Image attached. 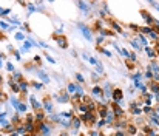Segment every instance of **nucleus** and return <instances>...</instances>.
Returning <instances> with one entry per match:
<instances>
[{"label": "nucleus", "mask_w": 159, "mask_h": 136, "mask_svg": "<svg viewBox=\"0 0 159 136\" xmlns=\"http://www.w3.org/2000/svg\"><path fill=\"white\" fill-rule=\"evenodd\" d=\"M113 97H114V101H120V97H122V91L120 90H114Z\"/></svg>", "instance_id": "f257e3e1"}, {"label": "nucleus", "mask_w": 159, "mask_h": 136, "mask_svg": "<svg viewBox=\"0 0 159 136\" xmlns=\"http://www.w3.org/2000/svg\"><path fill=\"white\" fill-rule=\"evenodd\" d=\"M82 31H84V34H85V37H87L88 40H91V34H90V31H88V30H85V28H82Z\"/></svg>", "instance_id": "f03ea898"}, {"label": "nucleus", "mask_w": 159, "mask_h": 136, "mask_svg": "<svg viewBox=\"0 0 159 136\" xmlns=\"http://www.w3.org/2000/svg\"><path fill=\"white\" fill-rule=\"evenodd\" d=\"M37 74H39V76H40V77H42L43 81H47V82H48V76H45V74H43V71H39Z\"/></svg>", "instance_id": "7ed1b4c3"}, {"label": "nucleus", "mask_w": 159, "mask_h": 136, "mask_svg": "<svg viewBox=\"0 0 159 136\" xmlns=\"http://www.w3.org/2000/svg\"><path fill=\"white\" fill-rule=\"evenodd\" d=\"M79 6H80L82 9H85V11H87V5H85L84 2H79Z\"/></svg>", "instance_id": "20e7f679"}, {"label": "nucleus", "mask_w": 159, "mask_h": 136, "mask_svg": "<svg viewBox=\"0 0 159 136\" xmlns=\"http://www.w3.org/2000/svg\"><path fill=\"white\" fill-rule=\"evenodd\" d=\"M59 44H60V45L63 46V48H65V46H66V42H65V40H63V39H60V40H59Z\"/></svg>", "instance_id": "39448f33"}, {"label": "nucleus", "mask_w": 159, "mask_h": 136, "mask_svg": "<svg viewBox=\"0 0 159 136\" xmlns=\"http://www.w3.org/2000/svg\"><path fill=\"white\" fill-rule=\"evenodd\" d=\"M33 107H34V108H39V107H40V105H39V104H37V102H36V101H34V99H33Z\"/></svg>", "instance_id": "423d86ee"}, {"label": "nucleus", "mask_w": 159, "mask_h": 136, "mask_svg": "<svg viewBox=\"0 0 159 136\" xmlns=\"http://www.w3.org/2000/svg\"><path fill=\"white\" fill-rule=\"evenodd\" d=\"M19 110H20V111H25L26 107H25V105H19Z\"/></svg>", "instance_id": "0eeeda50"}, {"label": "nucleus", "mask_w": 159, "mask_h": 136, "mask_svg": "<svg viewBox=\"0 0 159 136\" xmlns=\"http://www.w3.org/2000/svg\"><path fill=\"white\" fill-rule=\"evenodd\" d=\"M16 37H17V39H19V40H22V39H23V34H20V33H19V34H17V36H16Z\"/></svg>", "instance_id": "6e6552de"}, {"label": "nucleus", "mask_w": 159, "mask_h": 136, "mask_svg": "<svg viewBox=\"0 0 159 136\" xmlns=\"http://www.w3.org/2000/svg\"><path fill=\"white\" fill-rule=\"evenodd\" d=\"M119 53H122V54H124V56H128V53H127V51H125V49H119Z\"/></svg>", "instance_id": "1a4fd4ad"}, {"label": "nucleus", "mask_w": 159, "mask_h": 136, "mask_svg": "<svg viewBox=\"0 0 159 136\" xmlns=\"http://www.w3.org/2000/svg\"><path fill=\"white\" fill-rule=\"evenodd\" d=\"M45 107L48 108V111H51V104H48V102H47V104H45Z\"/></svg>", "instance_id": "9d476101"}, {"label": "nucleus", "mask_w": 159, "mask_h": 136, "mask_svg": "<svg viewBox=\"0 0 159 136\" xmlns=\"http://www.w3.org/2000/svg\"><path fill=\"white\" fill-rule=\"evenodd\" d=\"M68 90H70V91H74V90H76V87H74V85H70V87H68Z\"/></svg>", "instance_id": "9b49d317"}, {"label": "nucleus", "mask_w": 159, "mask_h": 136, "mask_svg": "<svg viewBox=\"0 0 159 136\" xmlns=\"http://www.w3.org/2000/svg\"><path fill=\"white\" fill-rule=\"evenodd\" d=\"M93 93H94V94H99V93H101V90H99V88H94V90H93Z\"/></svg>", "instance_id": "f8f14e48"}, {"label": "nucleus", "mask_w": 159, "mask_h": 136, "mask_svg": "<svg viewBox=\"0 0 159 136\" xmlns=\"http://www.w3.org/2000/svg\"><path fill=\"white\" fill-rule=\"evenodd\" d=\"M158 53H159V51H158Z\"/></svg>", "instance_id": "ddd939ff"}]
</instances>
